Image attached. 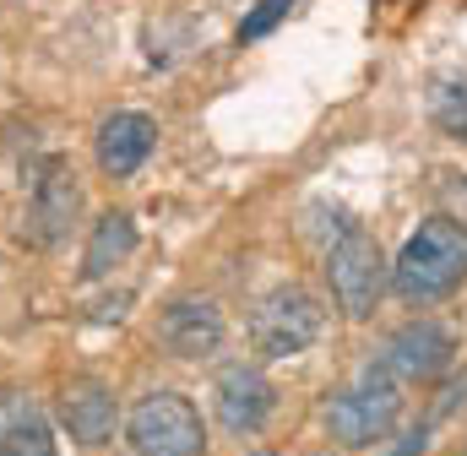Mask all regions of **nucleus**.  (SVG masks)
<instances>
[{
    "instance_id": "nucleus-1",
    "label": "nucleus",
    "mask_w": 467,
    "mask_h": 456,
    "mask_svg": "<svg viewBox=\"0 0 467 456\" xmlns=\"http://www.w3.org/2000/svg\"><path fill=\"white\" fill-rule=\"evenodd\" d=\"M467 277V223L457 218H424L408 233L402 255L391 261V294L402 305H435L457 294Z\"/></svg>"
},
{
    "instance_id": "nucleus-2",
    "label": "nucleus",
    "mask_w": 467,
    "mask_h": 456,
    "mask_svg": "<svg viewBox=\"0 0 467 456\" xmlns=\"http://www.w3.org/2000/svg\"><path fill=\"white\" fill-rule=\"evenodd\" d=\"M402 419V380L375 358L353 375L343 391L327 397V435L343 446V451H369V446H386L391 430Z\"/></svg>"
},
{
    "instance_id": "nucleus-3",
    "label": "nucleus",
    "mask_w": 467,
    "mask_h": 456,
    "mask_svg": "<svg viewBox=\"0 0 467 456\" xmlns=\"http://www.w3.org/2000/svg\"><path fill=\"white\" fill-rule=\"evenodd\" d=\"M321 332H327V310L299 283H283V288L261 294L255 310H250V347L261 358H299L305 347L321 342Z\"/></svg>"
},
{
    "instance_id": "nucleus-4",
    "label": "nucleus",
    "mask_w": 467,
    "mask_h": 456,
    "mask_svg": "<svg viewBox=\"0 0 467 456\" xmlns=\"http://www.w3.org/2000/svg\"><path fill=\"white\" fill-rule=\"evenodd\" d=\"M125 446H130V456H202L207 430H202V413L191 397L147 391L125 419Z\"/></svg>"
},
{
    "instance_id": "nucleus-5",
    "label": "nucleus",
    "mask_w": 467,
    "mask_h": 456,
    "mask_svg": "<svg viewBox=\"0 0 467 456\" xmlns=\"http://www.w3.org/2000/svg\"><path fill=\"white\" fill-rule=\"evenodd\" d=\"M327 283H332V305L348 321H369L380 294H386V283H391V261L364 228H353L327 250Z\"/></svg>"
},
{
    "instance_id": "nucleus-6",
    "label": "nucleus",
    "mask_w": 467,
    "mask_h": 456,
    "mask_svg": "<svg viewBox=\"0 0 467 456\" xmlns=\"http://www.w3.org/2000/svg\"><path fill=\"white\" fill-rule=\"evenodd\" d=\"M77 218H82V180H77L71 163L49 158V163L38 169L33 196H27V212H22V244H33V250H55V244L71 233Z\"/></svg>"
},
{
    "instance_id": "nucleus-7",
    "label": "nucleus",
    "mask_w": 467,
    "mask_h": 456,
    "mask_svg": "<svg viewBox=\"0 0 467 456\" xmlns=\"http://www.w3.org/2000/svg\"><path fill=\"white\" fill-rule=\"evenodd\" d=\"M451 358H457V337L441 321H408L380 347V364L397 380H441L451 369Z\"/></svg>"
},
{
    "instance_id": "nucleus-8",
    "label": "nucleus",
    "mask_w": 467,
    "mask_h": 456,
    "mask_svg": "<svg viewBox=\"0 0 467 456\" xmlns=\"http://www.w3.org/2000/svg\"><path fill=\"white\" fill-rule=\"evenodd\" d=\"M223 332H229L223 326V310L213 299H202V294H180L158 316V342L174 358H207V353H218L223 347Z\"/></svg>"
},
{
    "instance_id": "nucleus-9",
    "label": "nucleus",
    "mask_w": 467,
    "mask_h": 456,
    "mask_svg": "<svg viewBox=\"0 0 467 456\" xmlns=\"http://www.w3.org/2000/svg\"><path fill=\"white\" fill-rule=\"evenodd\" d=\"M213 408H218V424L229 435H255V430H266V419L277 408V391L255 364H229L213 386Z\"/></svg>"
},
{
    "instance_id": "nucleus-10",
    "label": "nucleus",
    "mask_w": 467,
    "mask_h": 456,
    "mask_svg": "<svg viewBox=\"0 0 467 456\" xmlns=\"http://www.w3.org/2000/svg\"><path fill=\"white\" fill-rule=\"evenodd\" d=\"M55 413H60V430H66L77 446H109V440H115L119 402L104 380H66Z\"/></svg>"
},
{
    "instance_id": "nucleus-11",
    "label": "nucleus",
    "mask_w": 467,
    "mask_h": 456,
    "mask_svg": "<svg viewBox=\"0 0 467 456\" xmlns=\"http://www.w3.org/2000/svg\"><path fill=\"white\" fill-rule=\"evenodd\" d=\"M152 147H158V125H152V114H141V109H115L99 125V141H93L99 169L109 180H130L152 158Z\"/></svg>"
},
{
    "instance_id": "nucleus-12",
    "label": "nucleus",
    "mask_w": 467,
    "mask_h": 456,
    "mask_svg": "<svg viewBox=\"0 0 467 456\" xmlns=\"http://www.w3.org/2000/svg\"><path fill=\"white\" fill-rule=\"evenodd\" d=\"M0 456H55V430L44 408L11 386H0Z\"/></svg>"
},
{
    "instance_id": "nucleus-13",
    "label": "nucleus",
    "mask_w": 467,
    "mask_h": 456,
    "mask_svg": "<svg viewBox=\"0 0 467 456\" xmlns=\"http://www.w3.org/2000/svg\"><path fill=\"white\" fill-rule=\"evenodd\" d=\"M136 250V218L130 212H104L93 233H88V250H82V277L88 283H99V277H109L119 261Z\"/></svg>"
},
{
    "instance_id": "nucleus-14",
    "label": "nucleus",
    "mask_w": 467,
    "mask_h": 456,
    "mask_svg": "<svg viewBox=\"0 0 467 456\" xmlns=\"http://www.w3.org/2000/svg\"><path fill=\"white\" fill-rule=\"evenodd\" d=\"M424 109H430V119H435V130H441V136L467 141V71H462V66H441V71L430 77Z\"/></svg>"
},
{
    "instance_id": "nucleus-15",
    "label": "nucleus",
    "mask_w": 467,
    "mask_h": 456,
    "mask_svg": "<svg viewBox=\"0 0 467 456\" xmlns=\"http://www.w3.org/2000/svg\"><path fill=\"white\" fill-rule=\"evenodd\" d=\"M294 5H299V0H255V5L244 11V22H239V44L266 38L277 22H288V16H294Z\"/></svg>"
},
{
    "instance_id": "nucleus-16",
    "label": "nucleus",
    "mask_w": 467,
    "mask_h": 456,
    "mask_svg": "<svg viewBox=\"0 0 467 456\" xmlns=\"http://www.w3.org/2000/svg\"><path fill=\"white\" fill-rule=\"evenodd\" d=\"M430 451V424H408L397 435V446H386V456H424Z\"/></svg>"
},
{
    "instance_id": "nucleus-17",
    "label": "nucleus",
    "mask_w": 467,
    "mask_h": 456,
    "mask_svg": "<svg viewBox=\"0 0 467 456\" xmlns=\"http://www.w3.org/2000/svg\"><path fill=\"white\" fill-rule=\"evenodd\" d=\"M255 456H272V451H255Z\"/></svg>"
}]
</instances>
